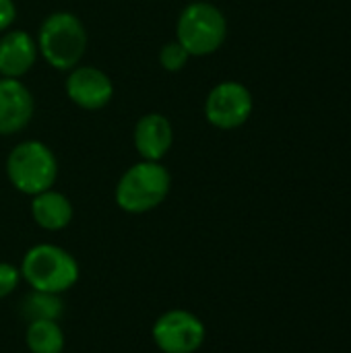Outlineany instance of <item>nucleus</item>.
<instances>
[{"instance_id":"f257e3e1","label":"nucleus","mask_w":351,"mask_h":353,"mask_svg":"<svg viewBox=\"0 0 351 353\" xmlns=\"http://www.w3.org/2000/svg\"><path fill=\"white\" fill-rule=\"evenodd\" d=\"M39 56L48 66L60 72H68L85 58L89 35L85 23L68 10L50 12L35 35Z\"/></svg>"},{"instance_id":"f03ea898","label":"nucleus","mask_w":351,"mask_h":353,"mask_svg":"<svg viewBox=\"0 0 351 353\" xmlns=\"http://www.w3.org/2000/svg\"><path fill=\"white\" fill-rule=\"evenodd\" d=\"M172 190V174L161 161H137L118 180L116 205L130 215H143L157 209Z\"/></svg>"},{"instance_id":"7ed1b4c3","label":"nucleus","mask_w":351,"mask_h":353,"mask_svg":"<svg viewBox=\"0 0 351 353\" xmlns=\"http://www.w3.org/2000/svg\"><path fill=\"white\" fill-rule=\"evenodd\" d=\"M21 277L35 292L66 294L72 290L81 277V267L77 259L62 246L56 244H35L21 261Z\"/></svg>"},{"instance_id":"20e7f679","label":"nucleus","mask_w":351,"mask_h":353,"mask_svg":"<svg viewBox=\"0 0 351 353\" xmlns=\"http://www.w3.org/2000/svg\"><path fill=\"white\" fill-rule=\"evenodd\" d=\"M228 37V19L223 10L207 0L188 2L176 21V41L190 58H205L221 50Z\"/></svg>"},{"instance_id":"39448f33","label":"nucleus","mask_w":351,"mask_h":353,"mask_svg":"<svg viewBox=\"0 0 351 353\" xmlns=\"http://www.w3.org/2000/svg\"><path fill=\"white\" fill-rule=\"evenodd\" d=\"M6 178L14 190L35 196L54 188L58 178V159L43 141L27 139L17 143L6 157Z\"/></svg>"},{"instance_id":"423d86ee","label":"nucleus","mask_w":351,"mask_h":353,"mask_svg":"<svg viewBox=\"0 0 351 353\" xmlns=\"http://www.w3.org/2000/svg\"><path fill=\"white\" fill-rule=\"evenodd\" d=\"M207 337L203 321L182 308H172L157 316L151 339L161 353H197Z\"/></svg>"},{"instance_id":"0eeeda50","label":"nucleus","mask_w":351,"mask_h":353,"mask_svg":"<svg viewBox=\"0 0 351 353\" xmlns=\"http://www.w3.org/2000/svg\"><path fill=\"white\" fill-rule=\"evenodd\" d=\"M254 110L250 89L240 81L217 83L205 99V118L219 130H236L244 126Z\"/></svg>"},{"instance_id":"6e6552de","label":"nucleus","mask_w":351,"mask_h":353,"mask_svg":"<svg viewBox=\"0 0 351 353\" xmlns=\"http://www.w3.org/2000/svg\"><path fill=\"white\" fill-rule=\"evenodd\" d=\"M66 97L85 112L103 110L114 99V83L108 72L97 66L79 64L66 72L64 81Z\"/></svg>"},{"instance_id":"1a4fd4ad","label":"nucleus","mask_w":351,"mask_h":353,"mask_svg":"<svg viewBox=\"0 0 351 353\" xmlns=\"http://www.w3.org/2000/svg\"><path fill=\"white\" fill-rule=\"evenodd\" d=\"M35 114V97L21 79H0V137L19 134Z\"/></svg>"},{"instance_id":"9d476101","label":"nucleus","mask_w":351,"mask_h":353,"mask_svg":"<svg viewBox=\"0 0 351 353\" xmlns=\"http://www.w3.org/2000/svg\"><path fill=\"white\" fill-rule=\"evenodd\" d=\"M132 143L141 159L161 161L174 145V126L161 112L143 114L132 130Z\"/></svg>"},{"instance_id":"9b49d317","label":"nucleus","mask_w":351,"mask_h":353,"mask_svg":"<svg viewBox=\"0 0 351 353\" xmlns=\"http://www.w3.org/2000/svg\"><path fill=\"white\" fill-rule=\"evenodd\" d=\"M37 58V41L29 31L8 29L0 33V74L4 79H23Z\"/></svg>"},{"instance_id":"f8f14e48","label":"nucleus","mask_w":351,"mask_h":353,"mask_svg":"<svg viewBox=\"0 0 351 353\" xmlns=\"http://www.w3.org/2000/svg\"><path fill=\"white\" fill-rule=\"evenodd\" d=\"M31 219L37 228L46 232H62L70 225L74 217V209L70 199L60 190H43L35 196H31Z\"/></svg>"},{"instance_id":"ddd939ff","label":"nucleus","mask_w":351,"mask_h":353,"mask_svg":"<svg viewBox=\"0 0 351 353\" xmlns=\"http://www.w3.org/2000/svg\"><path fill=\"white\" fill-rule=\"evenodd\" d=\"M25 343L31 353H64V331L58 321H31L25 329Z\"/></svg>"},{"instance_id":"4468645a","label":"nucleus","mask_w":351,"mask_h":353,"mask_svg":"<svg viewBox=\"0 0 351 353\" xmlns=\"http://www.w3.org/2000/svg\"><path fill=\"white\" fill-rule=\"evenodd\" d=\"M64 314V302L58 294L31 290L23 300V316L31 321H60Z\"/></svg>"},{"instance_id":"2eb2a0df","label":"nucleus","mask_w":351,"mask_h":353,"mask_svg":"<svg viewBox=\"0 0 351 353\" xmlns=\"http://www.w3.org/2000/svg\"><path fill=\"white\" fill-rule=\"evenodd\" d=\"M188 60H190L188 52L176 39L163 43L161 50H159V66L166 72H180V70H184Z\"/></svg>"},{"instance_id":"dca6fc26","label":"nucleus","mask_w":351,"mask_h":353,"mask_svg":"<svg viewBox=\"0 0 351 353\" xmlns=\"http://www.w3.org/2000/svg\"><path fill=\"white\" fill-rule=\"evenodd\" d=\"M21 269L12 263H0V300L12 296L21 285Z\"/></svg>"},{"instance_id":"f3484780","label":"nucleus","mask_w":351,"mask_h":353,"mask_svg":"<svg viewBox=\"0 0 351 353\" xmlns=\"http://www.w3.org/2000/svg\"><path fill=\"white\" fill-rule=\"evenodd\" d=\"M17 19V4L14 0H0V33L8 31Z\"/></svg>"},{"instance_id":"a211bd4d","label":"nucleus","mask_w":351,"mask_h":353,"mask_svg":"<svg viewBox=\"0 0 351 353\" xmlns=\"http://www.w3.org/2000/svg\"><path fill=\"white\" fill-rule=\"evenodd\" d=\"M0 79H2V74H0Z\"/></svg>"}]
</instances>
